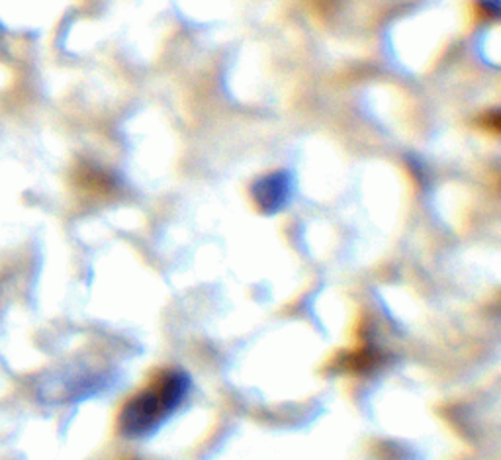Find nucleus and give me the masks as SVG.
<instances>
[{
	"label": "nucleus",
	"instance_id": "1",
	"mask_svg": "<svg viewBox=\"0 0 501 460\" xmlns=\"http://www.w3.org/2000/svg\"><path fill=\"white\" fill-rule=\"evenodd\" d=\"M188 378L182 373H163L141 390L122 413V429L130 437H143L169 419L187 396Z\"/></svg>",
	"mask_w": 501,
	"mask_h": 460
},
{
	"label": "nucleus",
	"instance_id": "2",
	"mask_svg": "<svg viewBox=\"0 0 501 460\" xmlns=\"http://www.w3.org/2000/svg\"><path fill=\"white\" fill-rule=\"evenodd\" d=\"M290 196V178L287 173H272L253 185V198L259 210L278 212Z\"/></svg>",
	"mask_w": 501,
	"mask_h": 460
},
{
	"label": "nucleus",
	"instance_id": "3",
	"mask_svg": "<svg viewBox=\"0 0 501 460\" xmlns=\"http://www.w3.org/2000/svg\"><path fill=\"white\" fill-rule=\"evenodd\" d=\"M484 13L486 18H497L499 16V0H480L478 6Z\"/></svg>",
	"mask_w": 501,
	"mask_h": 460
}]
</instances>
